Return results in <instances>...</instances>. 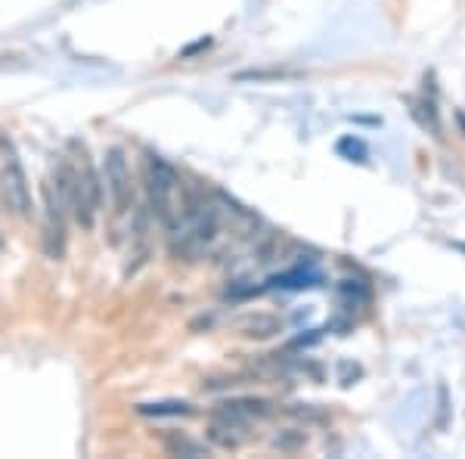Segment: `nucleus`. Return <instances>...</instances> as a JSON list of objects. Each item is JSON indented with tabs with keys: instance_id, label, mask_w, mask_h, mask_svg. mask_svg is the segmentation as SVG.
<instances>
[{
	"instance_id": "f03ea898",
	"label": "nucleus",
	"mask_w": 465,
	"mask_h": 459,
	"mask_svg": "<svg viewBox=\"0 0 465 459\" xmlns=\"http://www.w3.org/2000/svg\"><path fill=\"white\" fill-rule=\"evenodd\" d=\"M0 195H4L6 208L16 217L32 215V186H28L16 146H13V140L6 134H0Z\"/></svg>"
},
{
	"instance_id": "0eeeda50",
	"label": "nucleus",
	"mask_w": 465,
	"mask_h": 459,
	"mask_svg": "<svg viewBox=\"0 0 465 459\" xmlns=\"http://www.w3.org/2000/svg\"><path fill=\"white\" fill-rule=\"evenodd\" d=\"M140 413H153V416H183V413H190V406L186 404H146V406H140Z\"/></svg>"
},
{
	"instance_id": "7ed1b4c3",
	"label": "nucleus",
	"mask_w": 465,
	"mask_h": 459,
	"mask_svg": "<svg viewBox=\"0 0 465 459\" xmlns=\"http://www.w3.org/2000/svg\"><path fill=\"white\" fill-rule=\"evenodd\" d=\"M143 175H146V195H149V208L159 217L162 224H174L177 217V171L159 155L149 153L143 162Z\"/></svg>"
},
{
	"instance_id": "39448f33",
	"label": "nucleus",
	"mask_w": 465,
	"mask_h": 459,
	"mask_svg": "<svg viewBox=\"0 0 465 459\" xmlns=\"http://www.w3.org/2000/svg\"><path fill=\"white\" fill-rule=\"evenodd\" d=\"M44 248L50 258H63L65 252V202L54 184L44 186Z\"/></svg>"
},
{
	"instance_id": "f257e3e1",
	"label": "nucleus",
	"mask_w": 465,
	"mask_h": 459,
	"mask_svg": "<svg viewBox=\"0 0 465 459\" xmlns=\"http://www.w3.org/2000/svg\"><path fill=\"white\" fill-rule=\"evenodd\" d=\"M72 162H63L56 171V193L65 202V212L74 215V221L84 230L94 227L96 221V208H100V175H96L94 162H90L87 149L78 140H72Z\"/></svg>"
},
{
	"instance_id": "20e7f679",
	"label": "nucleus",
	"mask_w": 465,
	"mask_h": 459,
	"mask_svg": "<svg viewBox=\"0 0 465 459\" xmlns=\"http://www.w3.org/2000/svg\"><path fill=\"white\" fill-rule=\"evenodd\" d=\"M106 186L112 195V212L124 215L134 199V180H131V165L124 159V149L118 146H112L106 153Z\"/></svg>"
},
{
	"instance_id": "423d86ee",
	"label": "nucleus",
	"mask_w": 465,
	"mask_h": 459,
	"mask_svg": "<svg viewBox=\"0 0 465 459\" xmlns=\"http://www.w3.org/2000/svg\"><path fill=\"white\" fill-rule=\"evenodd\" d=\"M168 450H171V454H177V456H205L208 454V450L202 447V444L190 441V438H171L168 441Z\"/></svg>"
},
{
	"instance_id": "6e6552de",
	"label": "nucleus",
	"mask_w": 465,
	"mask_h": 459,
	"mask_svg": "<svg viewBox=\"0 0 465 459\" xmlns=\"http://www.w3.org/2000/svg\"><path fill=\"white\" fill-rule=\"evenodd\" d=\"M0 248H4V233H0Z\"/></svg>"
}]
</instances>
